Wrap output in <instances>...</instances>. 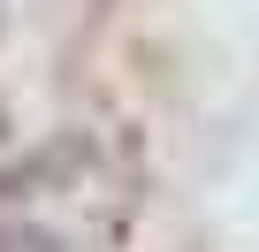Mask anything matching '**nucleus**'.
<instances>
[{
    "instance_id": "nucleus-1",
    "label": "nucleus",
    "mask_w": 259,
    "mask_h": 252,
    "mask_svg": "<svg viewBox=\"0 0 259 252\" xmlns=\"http://www.w3.org/2000/svg\"><path fill=\"white\" fill-rule=\"evenodd\" d=\"M0 252H54V237L31 229V222H8V214H0Z\"/></svg>"
},
{
    "instance_id": "nucleus-2",
    "label": "nucleus",
    "mask_w": 259,
    "mask_h": 252,
    "mask_svg": "<svg viewBox=\"0 0 259 252\" xmlns=\"http://www.w3.org/2000/svg\"><path fill=\"white\" fill-rule=\"evenodd\" d=\"M0 138H8V107H0Z\"/></svg>"
}]
</instances>
